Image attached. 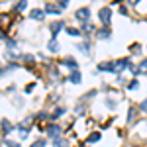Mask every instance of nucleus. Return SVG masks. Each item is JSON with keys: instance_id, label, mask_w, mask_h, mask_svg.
Segmentation results:
<instances>
[{"instance_id": "nucleus-27", "label": "nucleus", "mask_w": 147, "mask_h": 147, "mask_svg": "<svg viewBox=\"0 0 147 147\" xmlns=\"http://www.w3.org/2000/svg\"><path fill=\"white\" fill-rule=\"evenodd\" d=\"M139 110H141V112H145L147 114V98L143 102H141V104H139Z\"/></svg>"}, {"instance_id": "nucleus-13", "label": "nucleus", "mask_w": 147, "mask_h": 147, "mask_svg": "<svg viewBox=\"0 0 147 147\" xmlns=\"http://www.w3.org/2000/svg\"><path fill=\"white\" fill-rule=\"evenodd\" d=\"M63 65H67L71 71H77V61H75L73 57H67V59H63Z\"/></svg>"}, {"instance_id": "nucleus-9", "label": "nucleus", "mask_w": 147, "mask_h": 147, "mask_svg": "<svg viewBox=\"0 0 147 147\" xmlns=\"http://www.w3.org/2000/svg\"><path fill=\"white\" fill-rule=\"evenodd\" d=\"M131 73H134L136 77H139L141 73H147V57L141 61V63H139V67H134V69H131Z\"/></svg>"}, {"instance_id": "nucleus-20", "label": "nucleus", "mask_w": 147, "mask_h": 147, "mask_svg": "<svg viewBox=\"0 0 147 147\" xmlns=\"http://www.w3.org/2000/svg\"><path fill=\"white\" fill-rule=\"evenodd\" d=\"M92 30H94V24H90V20L82 22V32H92Z\"/></svg>"}, {"instance_id": "nucleus-5", "label": "nucleus", "mask_w": 147, "mask_h": 147, "mask_svg": "<svg viewBox=\"0 0 147 147\" xmlns=\"http://www.w3.org/2000/svg\"><path fill=\"white\" fill-rule=\"evenodd\" d=\"M116 69H118V73H122L125 69H134V67H131V61L124 57V59H118V61H116Z\"/></svg>"}, {"instance_id": "nucleus-10", "label": "nucleus", "mask_w": 147, "mask_h": 147, "mask_svg": "<svg viewBox=\"0 0 147 147\" xmlns=\"http://www.w3.org/2000/svg\"><path fill=\"white\" fill-rule=\"evenodd\" d=\"M96 35H98L100 39H110V37H112V32H110L108 26H104V28H100V30H96Z\"/></svg>"}, {"instance_id": "nucleus-18", "label": "nucleus", "mask_w": 147, "mask_h": 147, "mask_svg": "<svg viewBox=\"0 0 147 147\" xmlns=\"http://www.w3.org/2000/svg\"><path fill=\"white\" fill-rule=\"evenodd\" d=\"M65 32H67L71 37H79L80 35V30H77V28H65Z\"/></svg>"}, {"instance_id": "nucleus-30", "label": "nucleus", "mask_w": 147, "mask_h": 147, "mask_svg": "<svg viewBox=\"0 0 147 147\" xmlns=\"http://www.w3.org/2000/svg\"><path fill=\"white\" fill-rule=\"evenodd\" d=\"M106 106H108V108H116V102H112V100H108V102H106Z\"/></svg>"}, {"instance_id": "nucleus-32", "label": "nucleus", "mask_w": 147, "mask_h": 147, "mask_svg": "<svg viewBox=\"0 0 147 147\" xmlns=\"http://www.w3.org/2000/svg\"><path fill=\"white\" fill-rule=\"evenodd\" d=\"M2 73H4V71H2V69H0V77H2Z\"/></svg>"}, {"instance_id": "nucleus-25", "label": "nucleus", "mask_w": 147, "mask_h": 147, "mask_svg": "<svg viewBox=\"0 0 147 147\" xmlns=\"http://www.w3.org/2000/svg\"><path fill=\"white\" fill-rule=\"evenodd\" d=\"M134 118H136V108L131 106L129 108V114H127V122H134Z\"/></svg>"}, {"instance_id": "nucleus-15", "label": "nucleus", "mask_w": 147, "mask_h": 147, "mask_svg": "<svg viewBox=\"0 0 147 147\" xmlns=\"http://www.w3.org/2000/svg\"><path fill=\"white\" fill-rule=\"evenodd\" d=\"M79 51L80 53H84V55H88V53H90V43H88V41H82V43H79Z\"/></svg>"}, {"instance_id": "nucleus-6", "label": "nucleus", "mask_w": 147, "mask_h": 147, "mask_svg": "<svg viewBox=\"0 0 147 147\" xmlns=\"http://www.w3.org/2000/svg\"><path fill=\"white\" fill-rule=\"evenodd\" d=\"M65 28V22H51L49 24V32H51V37H57V34Z\"/></svg>"}, {"instance_id": "nucleus-2", "label": "nucleus", "mask_w": 147, "mask_h": 147, "mask_svg": "<svg viewBox=\"0 0 147 147\" xmlns=\"http://www.w3.org/2000/svg\"><path fill=\"white\" fill-rule=\"evenodd\" d=\"M98 71H102V73H118L116 61H104V63H98Z\"/></svg>"}, {"instance_id": "nucleus-19", "label": "nucleus", "mask_w": 147, "mask_h": 147, "mask_svg": "<svg viewBox=\"0 0 147 147\" xmlns=\"http://www.w3.org/2000/svg\"><path fill=\"white\" fill-rule=\"evenodd\" d=\"M53 147H67V141L63 137H57V139H53Z\"/></svg>"}, {"instance_id": "nucleus-1", "label": "nucleus", "mask_w": 147, "mask_h": 147, "mask_svg": "<svg viewBox=\"0 0 147 147\" xmlns=\"http://www.w3.org/2000/svg\"><path fill=\"white\" fill-rule=\"evenodd\" d=\"M98 18H100V22L104 26H110V22H112V8H108V6L100 8L98 10Z\"/></svg>"}, {"instance_id": "nucleus-29", "label": "nucleus", "mask_w": 147, "mask_h": 147, "mask_svg": "<svg viewBox=\"0 0 147 147\" xmlns=\"http://www.w3.org/2000/svg\"><path fill=\"white\" fill-rule=\"evenodd\" d=\"M6 43H8V47H10V49H12V47H16V45H18V43H16V41H14V39H8V41H6Z\"/></svg>"}, {"instance_id": "nucleus-3", "label": "nucleus", "mask_w": 147, "mask_h": 147, "mask_svg": "<svg viewBox=\"0 0 147 147\" xmlns=\"http://www.w3.org/2000/svg\"><path fill=\"white\" fill-rule=\"evenodd\" d=\"M75 18L80 20V22H88V18H90V8H79V10L75 12Z\"/></svg>"}, {"instance_id": "nucleus-16", "label": "nucleus", "mask_w": 147, "mask_h": 147, "mask_svg": "<svg viewBox=\"0 0 147 147\" xmlns=\"http://www.w3.org/2000/svg\"><path fill=\"white\" fill-rule=\"evenodd\" d=\"M26 6H28V0H20V2L14 6V12H24V10H26Z\"/></svg>"}, {"instance_id": "nucleus-8", "label": "nucleus", "mask_w": 147, "mask_h": 147, "mask_svg": "<svg viewBox=\"0 0 147 147\" xmlns=\"http://www.w3.org/2000/svg\"><path fill=\"white\" fill-rule=\"evenodd\" d=\"M69 82H73V84H80L82 82V75H80V71H71V75H69Z\"/></svg>"}, {"instance_id": "nucleus-23", "label": "nucleus", "mask_w": 147, "mask_h": 147, "mask_svg": "<svg viewBox=\"0 0 147 147\" xmlns=\"http://www.w3.org/2000/svg\"><path fill=\"white\" fill-rule=\"evenodd\" d=\"M4 145L6 147H22L18 141H10V139H4Z\"/></svg>"}, {"instance_id": "nucleus-12", "label": "nucleus", "mask_w": 147, "mask_h": 147, "mask_svg": "<svg viewBox=\"0 0 147 147\" xmlns=\"http://www.w3.org/2000/svg\"><path fill=\"white\" fill-rule=\"evenodd\" d=\"M47 49H49L51 53H57V51H59V41H57L55 37H51V39H49V43H47Z\"/></svg>"}, {"instance_id": "nucleus-4", "label": "nucleus", "mask_w": 147, "mask_h": 147, "mask_svg": "<svg viewBox=\"0 0 147 147\" xmlns=\"http://www.w3.org/2000/svg\"><path fill=\"white\" fill-rule=\"evenodd\" d=\"M61 127L57 124H51V125H47V136H49V139H57V137H61Z\"/></svg>"}, {"instance_id": "nucleus-24", "label": "nucleus", "mask_w": 147, "mask_h": 147, "mask_svg": "<svg viewBox=\"0 0 147 147\" xmlns=\"http://www.w3.org/2000/svg\"><path fill=\"white\" fill-rule=\"evenodd\" d=\"M69 2H71V0H57V6H59L61 10H65V8H67V4H69Z\"/></svg>"}, {"instance_id": "nucleus-22", "label": "nucleus", "mask_w": 147, "mask_h": 147, "mask_svg": "<svg viewBox=\"0 0 147 147\" xmlns=\"http://www.w3.org/2000/svg\"><path fill=\"white\" fill-rule=\"evenodd\" d=\"M88 141H90V143H94V141H100V134H98V131H96V134H90V136H88Z\"/></svg>"}, {"instance_id": "nucleus-28", "label": "nucleus", "mask_w": 147, "mask_h": 147, "mask_svg": "<svg viewBox=\"0 0 147 147\" xmlns=\"http://www.w3.org/2000/svg\"><path fill=\"white\" fill-rule=\"evenodd\" d=\"M22 59L26 61V63H32V61H34V55H24Z\"/></svg>"}, {"instance_id": "nucleus-17", "label": "nucleus", "mask_w": 147, "mask_h": 147, "mask_svg": "<svg viewBox=\"0 0 147 147\" xmlns=\"http://www.w3.org/2000/svg\"><path fill=\"white\" fill-rule=\"evenodd\" d=\"M63 114H65V108H57V110H55V112H53V114H51L49 118H51V120L55 122V120H59V118H61Z\"/></svg>"}, {"instance_id": "nucleus-7", "label": "nucleus", "mask_w": 147, "mask_h": 147, "mask_svg": "<svg viewBox=\"0 0 147 147\" xmlns=\"http://www.w3.org/2000/svg\"><path fill=\"white\" fill-rule=\"evenodd\" d=\"M30 18H32V20H37V22H43V18H45V10L34 8V10L30 12Z\"/></svg>"}, {"instance_id": "nucleus-21", "label": "nucleus", "mask_w": 147, "mask_h": 147, "mask_svg": "<svg viewBox=\"0 0 147 147\" xmlns=\"http://www.w3.org/2000/svg\"><path fill=\"white\" fill-rule=\"evenodd\" d=\"M45 145H47L45 139H37V141H34V143H32L30 147H45Z\"/></svg>"}, {"instance_id": "nucleus-26", "label": "nucleus", "mask_w": 147, "mask_h": 147, "mask_svg": "<svg viewBox=\"0 0 147 147\" xmlns=\"http://www.w3.org/2000/svg\"><path fill=\"white\" fill-rule=\"evenodd\" d=\"M137 84H139V82H137V80L134 79V80H129V82H127V88H129V90H136V88H137Z\"/></svg>"}, {"instance_id": "nucleus-14", "label": "nucleus", "mask_w": 147, "mask_h": 147, "mask_svg": "<svg viewBox=\"0 0 147 147\" xmlns=\"http://www.w3.org/2000/svg\"><path fill=\"white\" fill-rule=\"evenodd\" d=\"M0 127H2V134H4V136H8V134L12 131V124L8 122V120H2V124H0Z\"/></svg>"}, {"instance_id": "nucleus-11", "label": "nucleus", "mask_w": 147, "mask_h": 147, "mask_svg": "<svg viewBox=\"0 0 147 147\" xmlns=\"http://www.w3.org/2000/svg\"><path fill=\"white\" fill-rule=\"evenodd\" d=\"M61 8H59V6H55V4H45V14H61Z\"/></svg>"}, {"instance_id": "nucleus-31", "label": "nucleus", "mask_w": 147, "mask_h": 147, "mask_svg": "<svg viewBox=\"0 0 147 147\" xmlns=\"http://www.w3.org/2000/svg\"><path fill=\"white\" fill-rule=\"evenodd\" d=\"M137 2H139V0H127V4H129V6H136Z\"/></svg>"}]
</instances>
